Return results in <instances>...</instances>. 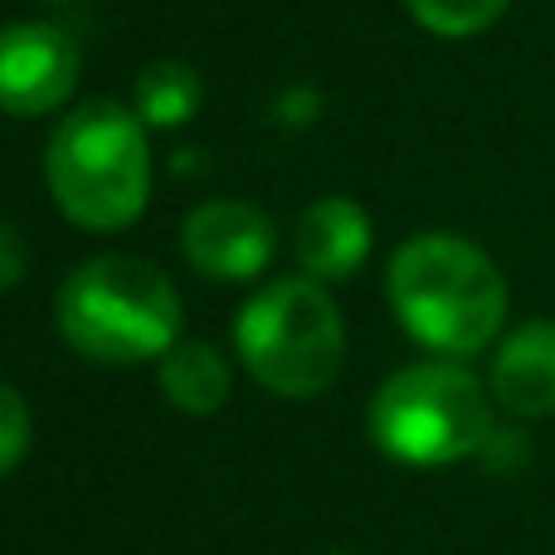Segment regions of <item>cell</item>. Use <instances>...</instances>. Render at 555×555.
I'll list each match as a JSON object with an SVG mask.
<instances>
[{"mask_svg":"<svg viewBox=\"0 0 555 555\" xmlns=\"http://www.w3.org/2000/svg\"><path fill=\"white\" fill-rule=\"evenodd\" d=\"M59 336L98 365L162 361L181 341V297L156 263L103 254L64 278L54 297Z\"/></svg>","mask_w":555,"mask_h":555,"instance_id":"cell-2","label":"cell"},{"mask_svg":"<svg viewBox=\"0 0 555 555\" xmlns=\"http://www.w3.org/2000/svg\"><path fill=\"white\" fill-rule=\"evenodd\" d=\"M234 346L269 395L312 400L341 375L346 322L317 278H278L244 302Z\"/></svg>","mask_w":555,"mask_h":555,"instance_id":"cell-5","label":"cell"},{"mask_svg":"<svg viewBox=\"0 0 555 555\" xmlns=\"http://www.w3.org/2000/svg\"><path fill=\"white\" fill-rule=\"evenodd\" d=\"M25 278V240L15 234V224L0 220V293L15 287Z\"/></svg>","mask_w":555,"mask_h":555,"instance_id":"cell-14","label":"cell"},{"mask_svg":"<svg viewBox=\"0 0 555 555\" xmlns=\"http://www.w3.org/2000/svg\"><path fill=\"white\" fill-rule=\"evenodd\" d=\"M488 390L517 420L555 414V322H527L498 346Z\"/></svg>","mask_w":555,"mask_h":555,"instance_id":"cell-8","label":"cell"},{"mask_svg":"<svg viewBox=\"0 0 555 555\" xmlns=\"http://www.w3.org/2000/svg\"><path fill=\"white\" fill-rule=\"evenodd\" d=\"M29 439H35V414H29V400L15 390V385L0 380V478L20 468V459L29 453Z\"/></svg>","mask_w":555,"mask_h":555,"instance_id":"cell-13","label":"cell"},{"mask_svg":"<svg viewBox=\"0 0 555 555\" xmlns=\"http://www.w3.org/2000/svg\"><path fill=\"white\" fill-rule=\"evenodd\" d=\"M44 176L59 215L78 230H127L152 195L146 122L122 103H83L49 137Z\"/></svg>","mask_w":555,"mask_h":555,"instance_id":"cell-3","label":"cell"},{"mask_svg":"<svg viewBox=\"0 0 555 555\" xmlns=\"http://www.w3.org/2000/svg\"><path fill=\"white\" fill-rule=\"evenodd\" d=\"M371 443L410 468H449L459 459L488 449L492 429V390L459 361L404 365L375 390L365 414Z\"/></svg>","mask_w":555,"mask_h":555,"instance_id":"cell-4","label":"cell"},{"mask_svg":"<svg viewBox=\"0 0 555 555\" xmlns=\"http://www.w3.org/2000/svg\"><path fill=\"white\" fill-rule=\"evenodd\" d=\"M371 254V220L356 201L346 195H326V201L307 205L297 220V263L317 283H336L351 278Z\"/></svg>","mask_w":555,"mask_h":555,"instance_id":"cell-9","label":"cell"},{"mask_svg":"<svg viewBox=\"0 0 555 555\" xmlns=\"http://www.w3.org/2000/svg\"><path fill=\"white\" fill-rule=\"evenodd\" d=\"M181 254L195 273L220 283H249L273 259V220L244 201H210L185 215Z\"/></svg>","mask_w":555,"mask_h":555,"instance_id":"cell-7","label":"cell"},{"mask_svg":"<svg viewBox=\"0 0 555 555\" xmlns=\"http://www.w3.org/2000/svg\"><path fill=\"white\" fill-rule=\"evenodd\" d=\"M205 88L201 74L181 59H162V64H146L142 78L132 88V113L142 117L146 127H181L201 113Z\"/></svg>","mask_w":555,"mask_h":555,"instance_id":"cell-11","label":"cell"},{"mask_svg":"<svg viewBox=\"0 0 555 555\" xmlns=\"http://www.w3.org/2000/svg\"><path fill=\"white\" fill-rule=\"evenodd\" d=\"M78 83V44L68 29L20 20L0 29V113L39 117L68 103Z\"/></svg>","mask_w":555,"mask_h":555,"instance_id":"cell-6","label":"cell"},{"mask_svg":"<svg viewBox=\"0 0 555 555\" xmlns=\"http://www.w3.org/2000/svg\"><path fill=\"white\" fill-rule=\"evenodd\" d=\"M234 390L230 361L210 341H176L162 356V395L181 414H215Z\"/></svg>","mask_w":555,"mask_h":555,"instance_id":"cell-10","label":"cell"},{"mask_svg":"<svg viewBox=\"0 0 555 555\" xmlns=\"http://www.w3.org/2000/svg\"><path fill=\"white\" fill-rule=\"evenodd\" d=\"M390 307L420 346L463 361L498 341L507 322V283L478 244L459 234H414L395 249Z\"/></svg>","mask_w":555,"mask_h":555,"instance_id":"cell-1","label":"cell"},{"mask_svg":"<svg viewBox=\"0 0 555 555\" xmlns=\"http://www.w3.org/2000/svg\"><path fill=\"white\" fill-rule=\"evenodd\" d=\"M404 5H410V15L420 20L429 35L473 39V35H482L488 25H498L502 10H507L512 0H404Z\"/></svg>","mask_w":555,"mask_h":555,"instance_id":"cell-12","label":"cell"}]
</instances>
